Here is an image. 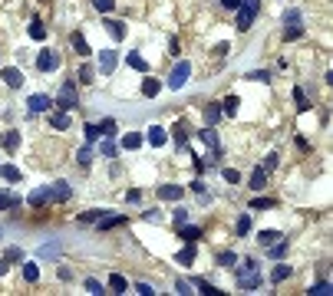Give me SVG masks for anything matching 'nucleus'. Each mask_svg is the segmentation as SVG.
I'll return each mask as SVG.
<instances>
[{"instance_id": "nucleus-1", "label": "nucleus", "mask_w": 333, "mask_h": 296, "mask_svg": "<svg viewBox=\"0 0 333 296\" xmlns=\"http://www.w3.org/2000/svg\"><path fill=\"white\" fill-rule=\"evenodd\" d=\"M257 286H261V270H257L254 260H244V264L238 266V290L251 293V290H257Z\"/></svg>"}, {"instance_id": "nucleus-2", "label": "nucleus", "mask_w": 333, "mask_h": 296, "mask_svg": "<svg viewBox=\"0 0 333 296\" xmlns=\"http://www.w3.org/2000/svg\"><path fill=\"white\" fill-rule=\"evenodd\" d=\"M257 10H261V0H241V7L234 10L238 14V20H234V26H238V33H247L254 24V16H257Z\"/></svg>"}, {"instance_id": "nucleus-3", "label": "nucleus", "mask_w": 333, "mask_h": 296, "mask_svg": "<svg viewBox=\"0 0 333 296\" xmlns=\"http://www.w3.org/2000/svg\"><path fill=\"white\" fill-rule=\"evenodd\" d=\"M53 106H60L63 112H70V109H76L80 106V92H76V79H66L63 86H60V96H56V102Z\"/></svg>"}, {"instance_id": "nucleus-4", "label": "nucleus", "mask_w": 333, "mask_h": 296, "mask_svg": "<svg viewBox=\"0 0 333 296\" xmlns=\"http://www.w3.org/2000/svg\"><path fill=\"white\" fill-rule=\"evenodd\" d=\"M188 76H191V62H188V60H182V62H178V66L172 70V79H168V86H172V89H182L185 82H188Z\"/></svg>"}, {"instance_id": "nucleus-5", "label": "nucleus", "mask_w": 333, "mask_h": 296, "mask_svg": "<svg viewBox=\"0 0 333 296\" xmlns=\"http://www.w3.org/2000/svg\"><path fill=\"white\" fill-rule=\"evenodd\" d=\"M284 36L287 40H297L303 33V26H300V10H290V14H287V20H284Z\"/></svg>"}, {"instance_id": "nucleus-6", "label": "nucleus", "mask_w": 333, "mask_h": 296, "mask_svg": "<svg viewBox=\"0 0 333 296\" xmlns=\"http://www.w3.org/2000/svg\"><path fill=\"white\" fill-rule=\"evenodd\" d=\"M56 66H60V56H56L53 50H40V56H37V70L50 72V70H56Z\"/></svg>"}, {"instance_id": "nucleus-7", "label": "nucleus", "mask_w": 333, "mask_h": 296, "mask_svg": "<svg viewBox=\"0 0 333 296\" xmlns=\"http://www.w3.org/2000/svg\"><path fill=\"white\" fill-rule=\"evenodd\" d=\"M70 184H66V181H53V184H50V201H56V204H63V201H70Z\"/></svg>"}, {"instance_id": "nucleus-8", "label": "nucleus", "mask_w": 333, "mask_h": 296, "mask_svg": "<svg viewBox=\"0 0 333 296\" xmlns=\"http://www.w3.org/2000/svg\"><path fill=\"white\" fill-rule=\"evenodd\" d=\"M0 79H4L10 89H20V86H24V72L17 70V66H7V70H0Z\"/></svg>"}, {"instance_id": "nucleus-9", "label": "nucleus", "mask_w": 333, "mask_h": 296, "mask_svg": "<svg viewBox=\"0 0 333 296\" xmlns=\"http://www.w3.org/2000/svg\"><path fill=\"white\" fill-rule=\"evenodd\" d=\"M116 62H119V53H116V50H103V53H99V72L109 76V72L116 70Z\"/></svg>"}, {"instance_id": "nucleus-10", "label": "nucleus", "mask_w": 333, "mask_h": 296, "mask_svg": "<svg viewBox=\"0 0 333 296\" xmlns=\"http://www.w3.org/2000/svg\"><path fill=\"white\" fill-rule=\"evenodd\" d=\"M159 198L162 201H178V198H185V188L182 184H159Z\"/></svg>"}, {"instance_id": "nucleus-11", "label": "nucleus", "mask_w": 333, "mask_h": 296, "mask_svg": "<svg viewBox=\"0 0 333 296\" xmlns=\"http://www.w3.org/2000/svg\"><path fill=\"white\" fill-rule=\"evenodd\" d=\"M27 106H30V112H47L50 106H53V99H50V96H43V92H37V96H30V99H27Z\"/></svg>"}, {"instance_id": "nucleus-12", "label": "nucleus", "mask_w": 333, "mask_h": 296, "mask_svg": "<svg viewBox=\"0 0 333 296\" xmlns=\"http://www.w3.org/2000/svg\"><path fill=\"white\" fill-rule=\"evenodd\" d=\"M172 135H175V142H178V148H185V142H188V135H191V125L185 122V118H178L175 128H172Z\"/></svg>"}, {"instance_id": "nucleus-13", "label": "nucleus", "mask_w": 333, "mask_h": 296, "mask_svg": "<svg viewBox=\"0 0 333 296\" xmlns=\"http://www.w3.org/2000/svg\"><path fill=\"white\" fill-rule=\"evenodd\" d=\"M50 128H56V132H66L70 128V112H50Z\"/></svg>"}, {"instance_id": "nucleus-14", "label": "nucleus", "mask_w": 333, "mask_h": 296, "mask_svg": "<svg viewBox=\"0 0 333 296\" xmlns=\"http://www.w3.org/2000/svg\"><path fill=\"white\" fill-rule=\"evenodd\" d=\"M145 142H149V145H155V148H162V145L168 142V135H165V128H162V125H152L149 135H145Z\"/></svg>"}, {"instance_id": "nucleus-15", "label": "nucleus", "mask_w": 333, "mask_h": 296, "mask_svg": "<svg viewBox=\"0 0 333 296\" xmlns=\"http://www.w3.org/2000/svg\"><path fill=\"white\" fill-rule=\"evenodd\" d=\"M264 184H267V172H264V168H254L247 188H251V191H264Z\"/></svg>"}, {"instance_id": "nucleus-16", "label": "nucleus", "mask_w": 333, "mask_h": 296, "mask_svg": "<svg viewBox=\"0 0 333 296\" xmlns=\"http://www.w3.org/2000/svg\"><path fill=\"white\" fill-rule=\"evenodd\" d=\"M47 201H50V184H47V188H37V191L27 198V204H30V208H43Z\"/></svg>"}, {"instance_id": "nucleus-17", "label": "nucleus", "mask_w": 333, "mask_h": 296, "mask_svg": "<svg viewBox=\"0 0 333 296\" xmlns=\"http://www.w3.org/2000/svg\"><path fill=\"white\" fill-rule=\"evenodd\" d=\"M0 145L7 148V152H17V148H20V132H14V128L4 132V135H0Z\"/></svg>"}, {"instance_id": "nucleus-18", "label": "nucleus", "mask_w": 333, "mask_h": 296, "mask_svg": "<svg viewBox=\"0 0 333 296\" xmlns=\"http://www.w3.org/2000/svg\"><path fill=\"white\" fill-rule=\"evenodd\" d=\"M70 43H73V50H76V53H80V56H89V53H93L83 33H73V36H70Z\"/></svg>"}, {"instance_id": "nucleus-19", "label": "nucleus", "mask_w": 333, "mask_h": 296, "mask_svg": "<svg viewBox=\"0 0 333 296\" xmlns=\"http://www.w3.org/2000/svg\"><path fill=\"white\" fill-rule=\"evenodd\" d=\"M178 237H182L185 244H195L201 237V230H198V227H191V224H182V227H178Z\"/></svg>"}, {"instance_id": "nucleus-20", "label": "nucleus", "mask_w": 333, "mask_h": 296, "mask_svg": "<svg viewBox=\"0 0 333 296\" xmlns=\"http://www.w3.org/2000/svg\"><path fill=\"white\" fill-rule=\"evenodd\" d=\"M106 30H109L112 40H126V24L122 20H106Z\"/></svg>"}, {"instance_id": "nucleus-21", "label": "nucleus", "mask_w": 333, "mask_h": 296, "mask_svg": "<svg viewBox=\"0 0 333 296\" xmlns=\"http://www.w3.org/2000/svg\"><path fill=\"white\" fill-rule=\"evenodd\" d=\"M126 224V218H119V214H109V218H99V230H112V227H122Z\"/></svg>"}, {"instance_id": "nucleus-22", "label": "nucleus", "mask_w": 333, "mask_h": 296, "mask_svg": "<svg viewBox=\"0 0 333 296\" xmlns=\"http://www.w3.org/2000/svg\"><path fill=\"white\" fill-rule=\"evenodd\" d=\"M99 155H103V158H116V155H119V148H116V142H112L109 135L99 142Z\"/></svg>"}, {"instance_id": "nucleus-23", "label": "nucleus", "mask_w": 333, "mask_h": 296, "mask_svg": "<svg viewBox=\"0 0 333 296\" xmlns=\"http://www.w3.org/2000/svg\"><path fill=\"white\" fill-rule=\"evenodd\" d=\"M126 62H129V70H139V72H149V62L142 60L139 53H129L126 56Z\"/></svg>"}, {"instance_id": "nucleus-24", "label": "nucleus", "mask_w": 333, "mask_h": 296, "mask_svg": "<svg viewBox=\"0 0 333 296\" xmlns=\"http://www.w3.org/2000/svg\"><path fill=\"white\" fill-rule=\"evenodd\" d=\"M159 89H162L159 79H145V82H142V96H145V99H155V96H159Z\"/></svg>"}, {"instance_id": "nucleus-25", "label": "nucleus", "mask_w": 333, "mask_h": 296, "mask_svg": "<svg viewBox=\"0 0 333 296\" xmlns=\"http://www.w3.org/2000/svg\"><path fill=\"white\" fill-rule=\"evenodd\" d=\"M178 264H185V266L195 264V244H185V247L178 250Z\"/></svg>"}, {"instance_id": "nucleus-26", "label": "nucleus", "mask_w": 333, "mask_h": 296, "mask_svg": "<svg viewBox=\"0 0 333 296\" xmlns=\"http://www.w3.org/2000/svg\"><path fill=\"white\" fill-rule=\"evenodd\" d=\"M221 116H224V112H221V102H211V106L205 109V122H208V125H214Z\"/></svg>"}, {"instance_id": "nucleus-27", "label": "nucleus", "mask_w": 333, "mask_h": 296, "mask_svg": "<svg viewBox=\"0 0 333 296\" xmlns=\"http://www.w3.org/2000/svg\"><path fill=\"white\" fill-rule=\"evenodd\" d=\"M280 240V230H261V234H257V244H261V247H270V244H277Z\"/></svg>"}, {"instance_id": "nucleus-28", "label": "nucleus", "mask_w": 333, "mask_h": 296, "mask_svg": "<svg viewBox=\"0 0 333 296\" xmlns=\"http://www.w3.org/2000/svg\"><path fill=\"white\" fill-rule=\"evenodd\" d=\"M145 142V135H139V132H129L126 138H122V148H129V152H135V148Z\"/></svg>"}, {"instance_id": "nucleus-29", "label": "nucleus", "mask_w": 333, "mask_h": 296, "mask_svg": "<svg viewBox=\"0 0 333 296\" xmlns=\"http://www.w3.org/2000/svg\"><path fill=\"white\" fill-rule=\"evenodd\" d=\"M238 106H241L238 96H228V99L221 102V112H224V116H238Z\"/></svg>"}, {"instance_id": "nucleus-30", "label": "nucleus", "mask_w": 333, "mask_h": 296, "mask_svg": "<svg viewBox=\"0 0 333 296\" xmlns=\"http://www.w3.org/2000/svg\"><path fill=\"white\" fill-rule=\"evenodd\" d=\"M109 290H112V293H126V290H129L126 276H119V273H112V276H109Z\"/></svg>"}, {"instance_id": "nucleus-31", "label": "nucleus", "mask_w": 333, "mask_h": 296, "mask_svg": "<svg viewBox=\"0 0 333 296\" xmlns=\"http://www.w3.org/2000/svg\"><path fill=\"white\" fill-rule=\"evenodd\" d=\"M293 102H297V112H307V109H310V99L303 96L300 86H293Z\"/></svg>"}, {"instance_id": "nucleus-32", "label": "nucleus", "mask_w": 333, "mask_h": 296, "mask_svg": "<svg viewBox=\"0 0 333 296\" xmlns=\"http://www.w3.org/2000/svg\"><path fill=\"white\" fill-rule=\"evenodd\" d=\"M201 142H205L208 148H218V132H214V125H208V128H201Z\"/></svg>"}, {"instance_id": "nucleus-33", "label": "nucleus", "mask_w": 333, "mask_h": 296, "mask_svg": "<svg viewBox=\"0 0 333 296\" xmlns=\"http://www.w3.org/2000/svg\"><path fill=\"white\" fill-rule=\"evenodd\" d=\"M0 178H7V181H14V184H17V181H20V178H24V174H20V172H17V168H14V164H0Z\"/></svg>"}, {"instance_id": "nucleus-34", "label": "nucleus", "mask_w": 333, "mask_h": 296, "mask_svg": "<svg viewBox=\"0 0 333 296\" xmlns=\"http://www.w3.org/2000/svg\"><path fill=\"white\" fill-rule=\"evenodd\" d=\"M287 276H290V266H287V264H280V266H274V273H270V280H274V283H284V280H287Z\"/></svg>"}, {"instance_id": "nucleus-35", "label": "nucleus", "mask_w": 333, "mask_h": 296, "mask_svg": "<svg viewBox=\"0 0 333 296\" xmlns=\"http://www.w3.org/2000/svg\"><path fill=\"white\" fill-rule=\"evenodd\" d=\"M30 36L33 40H47V26H43L40 20H33V24H30Z\"/></svg>"}, {"instance_id": "nucleus-36", "label": "nucleus", "mask_w": 333, "mask_h": 296, "mask_svg": "<svg viewBox=\"0 0 333 296\" xmlns=\"http://www.w3.org/2000/svg\"><path fill=\"white\" fill-rule=\"evenodd\" d=\"M99 132L112 138V135H116V118H103V122H99Z\"/></svg>"}, {"instance_id": "nucleus-37", "label": "nucleus", "mask_w": 333, "mask_h": 296, "mask_svg": "<svg viewBox=\"0 0 333 296\" xmlns=\"http://www.w3.org/2000/svg\"><path fill=\"white\" fill-rule=\"evenodd\" d=\"M4 260H7V264H17V260H24V250H20V247H7Z\"/></svg>"}, {"instance_id": "nucleus-38", "label": "nucleus", "mask_w": 333, "mask_h": 296, "mask_svg": "<svg viewBox=\"0 0 333 296\" xmlns=\"http://www.w3.org/2000/svg\"><path fill=\"white\" fill-rule=\"evenodd\" d=\"M24 276H27L30 283H37V280H40V270H37V264H24Z\"/></svg>"}, {"instance_id": "nucleus-39", "label": "nucleus", "mask_w": 333, "mask_h": 296, "mask_svg": "<svg viewBox=\"0 0 333 296\" xmlns=\"http://www.w3.org/2000/svg\"><path fill=\"white\" fill-rule=\"evenodd\" d=\"M83 286H86V290H89V293H93V296H103V293H106V290H103V283H99V280H93V276H89V280L83 283Z\"/></svg>"}, {"instance_id": "nucleus-40", "label": "nucleus", "mask_w": 333, "mask_h": 296, "mask_svg": "<svg viewBox=\"0 0 333 296\" xmlns=\"http://www.w3.org/2000/svg\"><path fill=\"white\" fill-rule=\"evenodd\" d=\"M93 76H96V70H93V66H83V70H80V76H76V79H80L83 86H89V82H93Z\"/></svg>"}, {"instance_id": "nucleus-41", "label": "nucleus", "mask_w": 333, "mask_h": 296, "mask_svg": "<svg viewBox=\"0 0 333 296\" xmlns=\"http://www.w3.org/2000/svg\"><path fill=\"white\" fill-rule=\"evenodd\" d=\"M247 230H251V214H241L238 218V237H244Z\"/></svg>"}, {"instance_id": "nucleus-42", "label": "nucleus", "mask_w": 333, "mask_h": 296, "mask_svg": "<svg viewBox=\"0 0 333 296\" xmlns=\"http://www.w3.org/2000/svg\"><path fill=\"white\" fill-rule=\"evenodd\" d=\"M277 162H280V155H277V152H270V155L264 158V164H261V168H264V172H274V168H277Z\"/></svg>"}, {"instance_id": "nucleus-43", "label": "nucleus", "mask_w": 333, "mask_h": 296, "mask_svg": "<svg viewBox=\"0 0 333 296\" xmlns=\"http://www.w3.org/2000/svg\"><path fill=\"white\" fill-rule=\"evenodd\" d=\"M195 283H198V290H201V293H208V296H221V290H218V286H211L208 280H195Z\"/></svg>"}, {"instance_id": "nucleus-44", "label": "nucleus", "mask_w": 333, "mask_h": 296, "mask_svg": "<svg viewBox=\"0 0 333 296\" xmlns=\"http://www.w3.org/2000/svg\"><path fill=\"white\" fill-rule=\"evenodd\" d=\"M103 214H106V210H99V208H96V210H86V214H80V220H83V224H93V220H99Z\"/></svg>"}, {"instance_id": "nucleus-45", "label": "nucleus", "mask_w": 333, "mask_h": 296, "mask_svg": "<svg viewBox=\"0 0 333 296\" xmlns=\"http://www.w3.org/2000/svg\"><path fill=\"white\" fill-rule=\"evenodd\" d=\"M247 79H251V82H267L270 72L267 70H254V72H247Z\"/></svg>"}, {"instance_id": "nucleus-46", "label": "nucleus", "mask_w": 333, "mask_h": 296, "mask_svg": "<svg viewBox=\"0 0 333 296\" xmlns=\"http://www.w3.org/2000/svg\"><path fill=\"white\" fill-rule=\"evenodd\" d=\"M93 7L99 10V14H109V10L116 7V0H93Z\"/></svg>"}, {"instance_id": "nucleus-47", "label": "nucleus", "mask_w": 333, "mask_h": 296, "mask_svg": "<svg viewBox=\"0 0 333 296\" xmlns=\"http://www.w3.org/2000/svg\"><path fill=\"white\" fill-rule=\"evenodd\" d=\"M310 293H313V296H330L333 290H330V283L323 280V283H317V286H310Z\"/></svg>"}, {"instance_id": "nucleus-48", "label": "nucleus", "mask_w": 333, "mask_h": 296, "mask_svg": "<svg viewBox=\"0 0 333 296\" xmlns=\"http://www.w3.org/2000/svg\"><path fill=\"white\" fill-rule=\"evenodd\" d=\"M284 250H287V244H284V240L270 244V257H274V260H280V257H284Z\"/></svg>"}, {"instance_id": "nucleus-49", "label": "nucleus", "mask_w": 333, "mask_h": 296, "mask_svg": "<svg viewBox=\"0 0 333 296\" xmlns=\"http://www.w3.org/2000/svg\"><path fill=\"white\" fill-rule=\"evenodd\" d=\"M76 162L89 164V162H93V148H80V152H76Z\"/></svg>"}, {"instance_id": "nucleus-50", "label": "nucleus", "mask_w": 333, "mask_h": 296, "mask_svg": "<svg viewBox=\"0 0 333 296\" xmlns=\"http://www.w3.org/2000/svg\"><path fill=\"white\" fill-rule=\"evenodd\" d=\"M251 208H254V210H264V208H274V201H270V198H254Z\"/></svg>"}, {"instance_id": "nucleus-51", "label": "nucleus", "mask_w": 333, "mask_h": 296, "mask_svg": "<svg viewBox=\"0 0 333 296\" xmlns=\"http://www.w3.org/2000/svg\"><path fill=\"white\" fill-rule=\"evenodd\" d=\"M83 132H86V138H89V142H96L99 135H103V132H99V125H93V122H89L86 128H83Z\"/></svg>"}, {"instance_id": "nucleus-52", "label": "nucleus", "mask_w": 333, "mask_h": 296, "mask_svg": "<svg viewBox=\"0 0 333 296\" xmlns=\"http://www.w3.org/2000/svg\"><path fill=\"white\" fill-rule=\"evenodd\" d=\"M218 264H221V266H234L238 257H234V254H218Z\"/></svg>"}, {"instance_id": "nucleus-53", "label": "nucleus", "mask_w": 333, "mask_h": 296, "mask_svg": "<svg viewBox=\"0 0 333 296\" xmlns=\"http://www.w3.org/2000/svg\"><path fill=\"white\" fill-rule=\"evenodd\" d=\"M224 181H231V184H238V181H241V172H234V168H224Z\"/></svg>"}, {"instance_id": "nucleus-54", "label": "nucleus", "mask_w": 333, "mask_h": 296, "mask_svg": "<svg viewBox=\"0 0 333 296\" xmlns=\"http://www.w3.org/2000/svg\"><path fill=\"white\" fill-rule=\"evenodd\" d=\"M175 224H178V227L188 224V210H185V208H175Z\"/></svg>"}, {"instance_id": "nucleus-55", "label": "nucleus", "mask_w": 333, "mask_h": 296, "mask_svg": "<svg viewBox=\"0 0 333 296\" xmlns=\"http://www.w3.org/2000/svg\"><path fill=\"white\" fill-rule=\"evenodd\" d=\"M135 290H139V293H142V296H152V293H155V290H152L149 283H135Z\"/></svg>"}, {"instance_id": "nucleus-56", "label": "nucleus", "mask_w": 333, "mask_h": 296, "mask_svg": "<svg viewBox=\"0 0 333 296\" xmlns=\"http://www.w3.org/2000/svg\"><path fill=\"white\" fill-rule=\"evenodd\" d=\"M139 198H142V194H139L135 188H129V191H126V201H129V204H135V201H139Z\"/></svg>"}, {"instance_id": "nucleus-57", "label": "nucleus", "mask_w": 333, "mask_h": 296, "mask_svg": "<svg viewBox=\"0 0 333 296\" xmlns=\"http://www.w3.org/2000/svg\"><path fill=\"white\" fill-rule=\"evenodd\" d=\"M175 290H178V293H182V296H185V293H191V286H188V283H185V280H178V283H175Z\"/></svg>"}, {"instance_id": "nucleus-58", "label": "nucleus", "mask_w": 333, "mask_h": 296, "mask_svg": "<svg viewBox=\"0 0 333 296\" xmlns=\"http://www.w3.org/2000/svg\"><path fill=\"white\" fill-rule=\"evenodd\" d=\"M221 7H228V10H238V7H241V0H221Z\"/></svg>"}, {"instance_id": "nucleus-59", "label": "nucleus", "mask_w": 333, "mask_h": 296, "mask_svg": "<svg viewBox=\"0 0 333 296\" xmlns=\"http://www.w3.org/2000/svg\"><path fill=\"white\" fill-rule=\"evenodd\" d=\"M145 220H162V210H145Z\"/></svg>"}, {"instance_id": "nucleus-60", "label": "nucleus", "mask_w": 333, "mask_h": 296, "mask_svg": "<svg viewBox=\"0 0 333 296\" xmlns=\"http://www.w3.org/2000/svg\"><path fill=\"white\" fill-rule=\"evenodd\" d=\"M7 266H10L7 260H0V276H4V273H7Z\"/></svg>"}]
</instances>
